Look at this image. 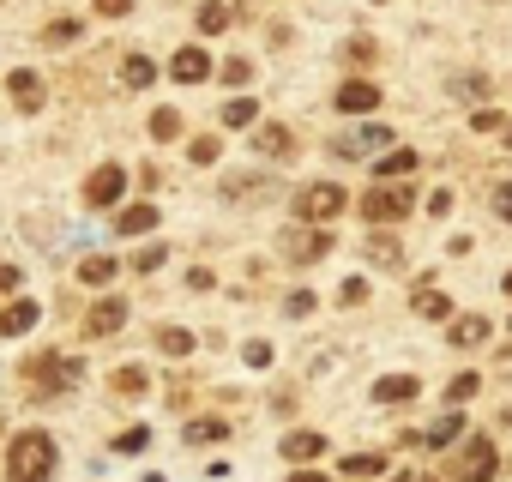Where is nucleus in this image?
Here are the masks:
<instances>
[{"instance_id":"1","label":"nucleus","mask_w":512,"mask_h":482,"mask_svg":"<svg viewBox=\"0 0 512 482\" xmlns=\"http://www.w3.org/2000/svg\"><path fill=\"white\" fill-rule=\"evenodd\" d=\"M55 464H61V452H55V440L43 428L13 434V446H7V482H55Z\"/></svg>"},{"instance_id":"2","label":"nucleus","mask_w":512,"mask_h":482,"mask_svg":"<svg viewBox=\"0 0 512 482\" xmlns=\"http://www.w3.org/2000/svg\"><path fill=\"white\" fill-rule=\"evenodd\" d=\"M79 374H85V362L67 356V350H37V356H25V368H19V380H25L37 398H61L67 386H79Z\"/></svg>"},{"instance_id":"3","label":"nucleus","mask_w":512,"mask_h":482,"mask_svg":"<svg viewBox=\"0 0 512 482\" xmlns=\"http://www.w3.org/2000/svg\"><path fill=\"white\" fill-rule=\"evenodd\" d=\"M332 254V235L320 229V223H296V229H284V260L290 266H320Z\"/></svg>"},{"instance_id":"4","label":"nucleus","mask_w":512,"mask_h":482,"mask_svg":"<svg viewBox=\"0 0 512 482\" xmlns=\"http://www.w3.org/2000/svg\"><path fill=\"white\" fill-rule=\"evenodd\" d=\"M338 211H344V187L338 181H314V187L296 193V217L302 223H332Z\"/></svg>"},{"instance_id":"5","label":"nucleus","mask_w":512,"mask_h":482,"mask_svg":"<svg viewBox=\"0 0 512 482\" xmlns=\"http://www.w3.org/2000/svg\"><path fill=\"white\" fill-rule=\"evenodd\" d=\"M494 470H500V452H494L488 434H476V440L458 452V470H452V476H458V482H488Z\"/></svg>"},{"instance_id":"6","label":"nucleus","mask_w":512,"mask_h":482,"mask_svg":"<svg viewBox=\"0 0 512 482\" xmlns=\"http://www.w3.org/2000/svg\"><path fill=\"white\" fill-rule=\"evenodd\" d=\"M121 193H127V169H121V163H97V169L85 175V205L103 211V205H115Z\"/></svg>"},{"instance_id":"7","label":"nucleus","mask_w":512,"mask_h":482,"mask_svg":"<svg viewBox=\"0 0 512 482\" xmlns=\"http://www.w3.org/2000/svg\"><path fill=\"white\" fill-rule=\"evenodd\" d=\"M121 326H127V302H121V296L91 302V314H85V338H115Z\"/></svg>"},{"instance_id":"8","label":"nucleus","mask_w":512,"mask_h":482,"mask_svg":"<svg viewBox=\"0 0 512 482\" xmlns=\"http://www.w3.org/2000/svg\"><path fill=\"white\" fill-rule=\"evenodd\" d=\"M404 211H410V193H404V187H380V193L362 199V217H368V223H398Z\"/></svg>"},{"instance_id":"9","label":"nucleus","mask_w":512,"mask_h":482,"mask_svg":"<svg viewBox=\"0 0 512 482\" xmlns=\"http://www.w3.org/2000/svg\"><path fill=\"white\" fill-rule=\"evenodd\" d=\"M380 145H392V133L386 127H350V133H338V157H374Z\"/></svg>"},{"instance_id":"10","label":"nucleus","mask_w":512,"mask_h":482,"mask_svg":"<svg viewBox=\"0 0 512 482\" xmlns=\"http://www.w3.org/2000/svg\"><path fill=\"white\" fill-rule=\"evenodd\" d=\"M169 79H175V85H199V79H211V55H205V49H175Z\"/></svg>"},{"instance_id":"11","label":"nucleus","mask_w":512,"mask_h":482,"mask_svg":"<svg viewBox=\"0 0 512 482\" xmlns=\"http://www.w3.org/2000/svg\"><path fill=\"white\" fill-rule=\"evenodd\" d=\"M332 103H338V109H344V115H368V109H374V103H380V85H368V79H344V85H338V97H332Z\"/></svg>"},{"instance_id":"12","label":"nucleus","mask_w":512,"mask_h":482,"mask_svg":"<svg viewBox=\"0 0 512 482\" xmlns=\"http://www.w3.org/2000/svg\"><path fill=\"white\" fill-rule=\"evenodd\" d=\"M43 320V308L25 296V302H7V308H0V338H25L31 326Z\"/></svg>"},{"instance_id":"13","label":"nucleus","mask_w":512,"mask_h":482,"mask_svg":"<svg viewBox=\"0 0 512 482\" xmlns=\"http://www.w3.org/2000/svg\"><path fill=\"white\" fill-rule=\"evenodd\" d=\"M416 392H422L416 374H380V380H374V404H410Z\"/></svg>"},{"instance_id":"14","label":"nucleus","mask_w":512,"mask_h":482,"mask_svg":"<svg viewBox=\"0 0 512 482\" xmlns=\"http://www.w3.org/2000/svg\"><path fill=\"white\" fill-rule=\"evenodd\" d=\"M253 145H260V157H278V163H284V157H296V139H290V127H284V121H266L260 133H253Z\"/></svg>"},{"instance_id":"15","label":"nucleus","mask_w":512,"mask_h":482,"mask_svg":"<svg viewBox=\"0 0 512 482\" xmlns=\"http://www.w3.org/2000/svg\"><path fill=\"white\" fill-rule=\"evenodd\" d=\"M7 91H13L19 115H37V109H43V79H37V73H25V67H19V73L7 79Z\"/></svg>"},{"instance_id":"16","label":"nucleus","mask_w":512,"mask_h":482,"mask_svg":"<svg viewBox=\"0 0 512 482\" xmlns=\"http://www.w3.org/2000/svg\"><path fill=\"white\" fill-rule=\"evenodd\" d=\"M326 452V434H314V428H296V434H284V458L290 464H314Z\"/></svg>"},{"instance_id":"17","label":"nucleus","mask_w":512,"mask_h":482,"mask_svg":"<svg viewBox=\"0 0 512 482\" xmlns=\"http://www.w3.org/2000/svg\"><path fill=\"white\" fill-rule=\"evenodd\" d=\"M151 229H157V205H121L115 235H151Z\"/></svg>"},{"instance_id":"18","label":"nucleus","mask_w":512,"mask_h":482,"mask_svg":"<svg viewBox=\"0 0 512 482\" xmlns=\"http://www.w3.org/2000/svg\"><path fill=\"white\" fill-rule=\"evenodd\" d=\"M494 338V326L482 320V314H464V320H452V344L458 350H476V344H488Z\"/></svg>"},{"instance_id":"19","label":"nucleus","mask_w":512,"mask_h":482,"mask_svg":"<svg viewBox=\"0 0 512 482\" xmlns=\"http://www.w3.org/2000/svg\"><path fill=\"white\" fill-rule=\"evenodd\" d=\"M109 386H115V398H145L151 374H145L139 362H127V368H115V374H109Z\"/></svg>"},{"instance_id":"20","label":"nucleus","mask_w":512,"mask_h":482,"mask_svg":"<svg viewBox=\"0 0 512 482\" xmlns=\"http://www.w3.org/2000/svg\"><path fill=\"white\" fill-rule=\"evenodd\" d=\"M151 79H157L151 55H127V61H121V85H127V91H151Z\"/></svg>"},{"instance_id":"21","label":"nucleus","mask_w":512,"mask_h":482,"mask_svg":"<svg viewBox=\"0 0 512 482\" xmlns=\"http://www.w3.org/2000/svg\"><path fill=\"white\" fill-rule=\"evenodd\" d=\"M410 169H416V151H386V157L374 163V175H380V187H386V181H404Z\"/></svg>"},{"instance_id":"22","label":"nucleus","mask_w":512,"mask_h":482,"mask_svg":"<svg viewBox=\"0 0 512 482\" xmlns=\"http://www.w3.org/2000/svg\"><path fill=\"white\" fill-rule=\"evenodd\" d=\"M410 308H416V314H422V320H446V314H452V302H446V296H440V290H434V284H422V290H416V296H410Z\"/></svg>"},{"instance_id":"23","label":"nucleus","mask_w":512,"mask_h":482,"mask_svg":"<svg viewBox=\"0 0 512 482\" xmlns=\"http://www.w3.org/2000/svg\"><path fill=\"white\" fill-rule=\"evenodd\" d=\"M458 434H464V416H458V410H446V416H440V422H434V428H422V434H416V440H428V446H452V440H458Z\"/></svg>"},{"instance_id":"24","label":"nucleus","mask_w":512,"mask_h":482,"mask_svg":"<svg viewBox=\"0 0 512 482\" xmlns=\"http://www.w3.org/2000/svg\"><path fill=\"white\" fill-rule=\"evenodd\" d=\"M452 97H458V103H470V109H482L488 79H482V73H458V79H452Z\"/></svg>"},{"instance_id":"25","label":"nucleus","mask_w":512,"mask_h":482,"mask_svg":"<svg viewBox=\"0 0 512 482\" xmlns=\"http://www.w3.org/2000/svg\"><path fill=\"white\" fill-rule=\"evenodd\" d=\"M253 121H260V103L253 97H229L223 103V127H253Z\"/></svg>"},{"instance_id":"26","label":"nucleus","mask_w":512,"mask_h":482,"mask_svg":"<svg viewBox=\"0 0 512 482\" xmlns=\"http://www.w3.org/2000/svg\"><path fill=\"white\" fill-rule=\"evenodd\" d=\"M157 350H163V356H187V350H193V332H187V326H163V332H157Z\"/></svg>"},{"instance_id":"27","label":"nucleus","mask_w":512,"mask_h":482,"mask_svg":"<svg viewBox=\"0 0 512 482\" xmlns=\"http://www.w3.org/2000/svg\"><path fill=\"white\" fill-rule=\"evenodd\" d=\"M229 428L217 422V416H199V422H187V446H211V440H223Z\"/></svg>"},{"instance_id":"28","label":"nucleus","mask_w":512,"mask_h":482,"mask_svg":"<svg viewBox=\"0 0 512 482\" xmlns=\"http://www.w3.org/2000/svg\"><path fill=\"white\" fill-rule=\"evenodd\" d=\"M344 476H386V458L380 452H350L344 458Z\"/></svg>"},{"instance_id":"29","label":"nucleus","mask_w":512,"mask_h":482,"mask_svg":"<svg viewBox=\"0 0 512 482\" xmlns=\"http://www.w3.org/2000/svg\"><path fill=\"white\" fill-rule=\"evenodd\" d=\"M199 31H205V37L229 31V7H223V0H211V7H199Z\"/></svg>"},{"instance_id":"30","label":"nucleus","mask_w":512,"mask_h":482,"mask_svg":"<svg viewBox=\"0 0 512 482\" xmlns=\"http://www.w3.org/2000/svg\"><path fill=\"white\" fill-rule=\"evenodd\" d=\"M79 278H85V284H109V278H115V260H109V254H91V260L79 266Z\"/></svg>"},{"instance_id":"31","label":"nucleus","mask_w":512,"mask_h":482,"mask_svg":"<svg viewBox=\"0 0 512 482\" xmlns=\"http://www.w3.org/2000/svg\"><path fill=\"white\" fill-rule=\"evenodd\" d=\"M368 260H374V266H398L404 254H398V241H392V235H374V241H368Z\"/></svg>"},{"instance_id":"32","label":"nucleus","mask_w":512,"mask_h":482,"mask_svg":"<svg viewBox=\"0 0 512 482\" xmlns=\"http://www.w3.org/2000/svg\"><path fill=\"white\" fill-rule=\"evenodd\" d=\"M79 37H85V25H79V19H55V25L43 31V43H79Z\"/></svg>"},{"instance_id":"33","label":"nucleus","mask_w":512,"mask_h":482,"mask_svg":"<svg viewBox=\"0 0 512 482\" xmlns=\"http://www.w3.org/2000/svg\"><path fill=\"white\" fill-rule=\"evenodd\" d=\"M470 127H476V133H506V115L482 103V109H470Z\"/></svg>"},{"instance_id":"34","label":"nucleus","mask_w":512,"mask_h":482,"mask_svg":"<svg viewBox=\"0 0 512 482\" xmlns=\"http://www.w3.org/2000/svg\"><path fill=\"white\" fill-rule=\"evenodd\" d=\"M151 139H181V115L175 109H157L151 115Z\"/></svg>"},{"instance_id":"35","label":"nucleus","mask_w":512,"mask_h":482,"mask_svg":"<svg viewBox=\"0 0 512 482\" xmlns=\"http://www.w3.org/2000/svg\"><path fill=\"white\" fill-rule=\"evenodd\" d=\"M145 446H151V428H139V422L115 434V452H145Z\"/></svg>"},{"instance_id":"36","label":"nucleus","mask_w":512,"mask_h":482,"mask_svg":"<svg viewBox=\"0 0 512 482\" xmlns=\"http://www.w3.org/2000/svg\"><path fill=\"white\" fill-rule=\"evenodd\" d=\"M344 55H350V67H374V55H380V49H374L368 37H356V43H350Z\"/></svg>"},{"instance_id":"37","label":"nucleus","mask_w":512,"mask_h":482,"mask_svg":"<svg viewBox=\"0 0 512 482\" xmlns=\"http://www.w3.org/2000/svg\"><path fill=\"white\" fill-rule=\"evenodd\" d=\"M476 386H482L476 374H458V380L446 386V398H452V404H464V398H476Z\"/></svg>"},{"instance_id":"38","label":"nucleus","mask_w":512,"mask_h":482,"mask_svg":"<svg viewBox=\"0 0 512 482\" xmlns=\"http://www.w3.org/2000/svg\"><path fill=\"white\" fill-rule=\"evenodd\" d=\"M187 157H193V163H217V139H211V133H205V139H193V145H187Z\"/></svg>"},{"instance_id":"39","label":"nucleus","mask_w":512,"mask_h":482,"mask_svg":"<svg viewBox=\"0 0 512 482\" xmlns=\"http://www.w3.org/2000/svg\"><path fill=\"white\" fill-rule=\"evenodd\" d=\"M223 79H229V85H247V79H253V67L235 55V61H223Z\"/></svg>"},{"instance_id":"40","label":"nucleus","mask_w":512,"mask_h":482,"mask_svg":"<svg viewBox=\"0 0 512 482\" xmlns=\"http://www.w3.org/2000/svg\"><path fill=\"white\" fill-rule=\"evenodd\" d=\"M284 308H290V320H308V314H314V296H308V290H296Z\"/></svg>"},{"instance_id":"41","label":"nucleus","mask_w":512,"mask_h":482,"mask_svg":"<svg viewBox=\"0 0 512 482\" xmlns=\"http://www.w3.org/2000/svg\"><path fill=\"white\" fill-rule=\"evenodd\" d=\"M97 13H103V19H127V13H133V0H97Z\"/></svg>"},{"instance_id":"42","label":"nucleus","mask_w":512,"mask_h":482,"mask_svg":"<svg viewBox=\"0 0 512 482\" xmlns=\"http://www.w3.org/2000/svg\"><path fill=\"white\" fill-rule=\"evenodd\" d=\"M241 356H247V368H266V362H272V344H247Z\"/></svg>"},{"instance_id":"43","label":"nucleus","mask_w":512,"mask_h":482,"mask_svg":"<svg viewBox=\"0 0 512 482\" xmlns=\"http://www.w3.org/2000/svg\"><path fill=\"white\" fill-rule=\"evenodd\" d=\"M344 302H350V308L368 302V278H350V284H344Z\"/></svg>"},{"instance_id":"44","label":"nucleus","mask_w":512,"mask_h":482,"mask_svg":"<svg viewBox=\"0 0 512 482\" xmlns=\"http://www.w3.org/2000/svg\"><path fill=\"white\" fill-rule=\"evenodd\" d=\"M494 211H500V217L512 223V181H506V187H494Z\"/></svg>"},{"instance_id":"45","label":"nucleus","mask_w":512,"mask_h":482,"mask_svg":"<svg viewBox=\"0 0 512 482\" xmlns=\"http://www.w3.org/2000/svg\"><path fill=\"white\" fill-rule=\"evenodd\" d=\"M19 284H25V278H19V266H0V296H13Z\"/></svg>"},{"instance_id":"46","label":"nucleus","mask_w":512,"mask_h":482,"mask_svg":"<svg viewBox=\"0 0 512 482\" xmlns=\"http://www.w3.org/2000/svg\"><path fill=\"white\" fill-rule=\"evenodd\" d=\"M133 266H139V272H157V266H163V248H145V254L133 260Z\"/></svg>"},{"instance_id":"47","label":"nucleus","mask_w":512,"mask_h":482,"mask_svg":"<svg viewBox=\"0 0 512 482\" xmlns=\"http://www.w3.org/2000/svg\"><path fill=\"white\" fill-rule=\"evenodd\" d=\"M290 482H332V476H320V470H296Z\"/></svg>"},{"instance_id":"48","label":"nucleus","mask_w":512,"mask_h":482,"mask_svg":"<svg viewBox=\"0 0 512 482\" xmlns=\"http://www.w3.org/2000/svg\"><path fill=\"white\" fill-rule=\"evenodd\" d=\"M506 145H512V121H506Z\"/></svg>"}]
</instances>
